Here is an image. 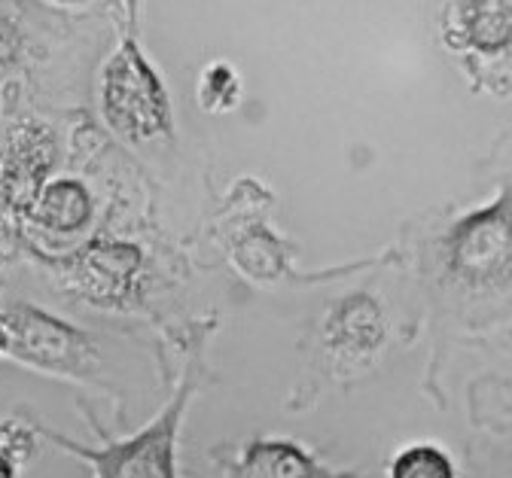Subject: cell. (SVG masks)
Returning <instances> with one entry per match:
<instances>
[{
    "label": "cell",
    "instance_id": "obj_1",
    "mask_svg": "<svg viewBox=\"0 0 512 478\" xmlns=\"http://www.w3.org/2000/svg\"><path fill=\"white\" fill-rule=\"evenodd\" d=\"M104 116L128 141H147L171 128L165 89L135 43H125L104 71Z\"/></svg>",
    "mask_w": 512,
    "mask_h": 478
},
{
    "label": "cell",
    "instance_id": "obj_2",
    "mask_svg": "<svg viewBox=\"0 0 512 478\" xmlns=\"http://www.w3.org/2000/svg\"><path fill=\"white\" fill-rule=\"evenodd\" d=\"M448 268L464 284L488 287L512 275V198L470 214L448 235Z\"/></svg>",
    "mask_w": 512,
    "mask_h": 478
},
{
    "label": "cell",
    "instance_id": "obj_3",
    "mask_svg": "<svg viewBox=\"0 0 512 478\" xmlns=\"http://www.w3.org/2000/svg\"><path fill=\"white\" fill-rule=\"evenodd\" d=\"M180 408H183V399H177L165 412V418L153 424L147 433H141L138 439L110 445L107 451H86V448H77L74 442H61V439L58 442L83 454L86 460H92L98 469V478H174L171 448H174Z\"/></svg>",
    "mask_w": 512,
    "mask_h": 478
},
{
    "label": "cell",
    "instance_id": "obj_4",
    "mask_svg": "<svg viewBox=\"0 0 512 478\" xmlns=\"http://www.w3.org/2000/svg\"><path fill=\"white\" fill-rule=\"evenodd\" d=\"M7 326L13 332V351L34 366L74 369V366H83L89 354V341L77 329L28 305H19L16 311H10Z\"/></svg>",
    "mask_w": 512,
    "mask_h": 478
},
{
    "label": "cell",
    "instance_id": "obj_5",
    "mask_svg": "<svg viewBox=\"0 0 512 478\" xmlns=\"http://www.w3.org/2000/svg\"><path fill=\"white\" fill-rule=\"evenodd\" d=\"M461 28L470 46L500 52L512 43V0H467Z\"/></svg>",
    "mask_w": 512,
    "mask_h": 478
},
{
    "label": "cell",
    "instance_id": "obj_6",
    "mask_svg": "<svg viewBox=\"0 0 512 478\" xmlns=\"http://www.w3.org/2000/svg\"><path fill=\"white\" fill-rule=\"evenodd\" d=\"M381 335V314L366 296L342 302L330 320V338L339 351H372Z\"/></svg>",
    "mask_w": 512,
    "mask_h": 478
},
{
    "label": "cell",
    "instance_id": "obj_7",
    "mask_svg": "<svg viewBox=\"0 0 512 478\" xmlns=\"http://www.w3.org/2000/svg\"><path fill=\"white\" fill-rule=\"evenodd\" d=\"M241 478H320V469L290 442H260L247 451Z\"/></svg>",
    "mask_w": 512,
    "mask_h": 478
},
{
    "label": "cell",
    "instance_id": "obj_8",
    "mask_svg": "<svg viewBox=\"0 0 512 478\" xmlns=\"http://www.w3.org/2000/svg\"><path fill=\"white\" fill-rule=\"evenodd\" d=\"M92 201L83 183L77 180H58L40 198V223L55 232H77L89 223Z\"/></svg>",
    "mask_w": 512,
    "mask_h": 478
},
{
    "label": "cell",
    "instance_id": "obj_9",
    "mask_svg": "<svg viewBox=\"0 0 512 478\" xmlns=\"http://www.w3.org/2000/svg\"><path fill=\"white\" fill-rule=\"evenodd\" d=\"M391 478H458L455 466L439 448L433 445H415L406 448L394 466H391Z\"/></svg>",
    "mask_w": 512,
    "mask_h": 478
},
{
    "label": "cell",
    "instance_id": "obj_10",
    "mask_svg": "<svg viewBox=\"0 0 512 478\" xmlns=\"http://www.w3.org/2000/svg\"><path fill=\"white\" fill-rule=\"evenodd\" d=\"M0 478H16V469H13V463L7 460L4 451H0Z\"/></svg>",
    "mask_w": 512,
    "mask_h": 478
},
{
    "label": "cell",
    "instance_id": "obj_11",
    "mask_svg": "<svg viewBox=\"0 0 512 478\" xmlns=\"http://www.w3.org/2000/svg\"><path fill=\"white\" fill-rule=\"evenodd\" d=\"M55 4H83V0H55Z\"/></svg>",
    "mask_w": 512,
    "mask_h": 478
}]
</instances>
